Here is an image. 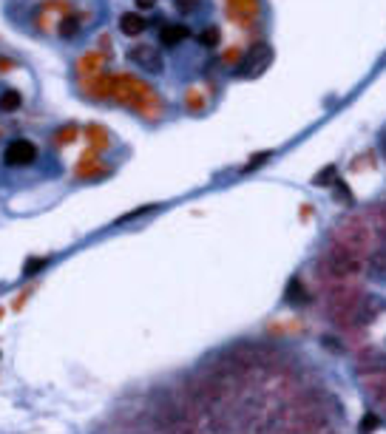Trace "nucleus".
<instances>
[{
	"label": "nucleus",
	"mask_w": 386,
	"mask_h": 434,
	"mask_svg": "<svg viewBox=\"0 0 386 434\" xmlns=\"http://www.w3.org/2000/svg\"><path fill=\"white\" fill-rule=\"evenodd\" d=\"M367 270V261L361 253L349 250V247L333 241L330 250H324L318 259V275L326 278V284L335 287V284H352L358 281Z\"/></svg>",
	"instance_id": "nucleus-1"
},
{
	"label": "nucleus",
	"mask_w": 386,
	"mask_h": 434,
	"mask_svg": "<svg viewBox=\"0 0 386 434\" xmlns=\"http://www.w3.org/2000/svg\"><path fill=\"white\" fill-rule=\"evenodd\" d=\"M333 238L361 256H369L372 250H378V227L367 222L364 216H346V219H341L333 230Z\"/></svg>",
	"instance_id": "nucleus-2"
},
{
	"label": "nucleus",
	"mask_w": 386,
	"mask_h": 434,
	"mask_svg": "<svg viewBox=\"0 0 386 434\" xmlns=\"http://www.w3.org/2000/svg\"><path fill=\"white\" fill-rule=\"evenodd\" d=\"M154 417H157V426L162 428V434H193V428H196L191 409L176 394H165Z\"/></svg>",
	"instance_id": "nucleus-3"
},
{
	"label": "nucleus",
	"mask_w": 386,
	"mask_h": 434,
	"mask_svg": "<svg viewBox=\"0 0 386 434\" xmlns=\"http://www.w3.org/2000/svg\"><path fill=\"white\" fill-rule=\"evenodd\" d=\"M273 63V46H267V43H256L245 51L242 57V77H258L264 69H270Z\"/></svg>",
	"instance_id": "nucleus-4"
},
{
	"label": "nucleus",
	"mask_w": 386,
	"mask_h": 434,
	"mask_svg": "<svg viewBox=\"0 0 386 434\" xmlns=\"http://www.w3.org/2000/svg\"><path fill=\"white\" fill-rule=\"evenodd\" d=\"M128 60L137 66V69H142V71H148V74H159L162 71V54H159V49L157 46H131L128 49Z\"/></svg>",
	"instance_id": "nucleus-5"
},
{
	"label": "nucleus",
	"mask_w": 386,
	"mask_h": 434,
	"mask_svg": "<svg viewBox=\"0 0 386 434\" xmlns=\"http://www.w3.org/2000/svg\"><path fill=\"white\" fill-rule=\"evenodd\" d=\"M37 159V148L35 142L28 139H12L3 150V162L12 165V168H23V165H32Z\"/></svg>",
	"instance_id": "nucleus-6"
},
{
	"label": "nucleus",
	"mask_w": 386,
	"mask_h": 434,
	"mask_svg": "<svg viewBox=\"0 0 386 434\" xmlns=\"http://www.w3.org/2000/svg\"><path fill=\"white\" fill-rule=\"evenodd\" d=\"M292 434H333V426L321 412H299V420H295Z\"/></svg>",
	"instance_id": "nucleus-7"
},
{
	"label": "nucleus",
	"mask_w": 386,
	"mask_h": 434,
	"mask_svg": "<svg viewBox=\"0 0 386 434\" xmlns=\"http://www.w3.org/2000/svg\"><path fill=\"white\" fill-rule=\"evenodd\" d=\"M188 26L185 23H165L162 26V32H159V43L165 49H173V46H179L182 40H188Z\"/></svg>",
	"instance_id": "nucleus-8"
},
{
	"label": "nucleus",
	"mask_w": 386,
	"mask_h": 434,
	"mask_svg": "<svg viewBox=\"0 0 386 434\" xmlns=\"http://www.w3.org/2000/svg\"><path fill=\"white\" fill-rule=\"evenodd\" d=\"M364 389H367V394H369L372 400H378V403H383V406H386V372L369 375V378L364 381Z\"/></svg>",
	"instance_id": "nucleus-9"
},
{
	"label": "nucleus",
	"mask_w": 386,
	"mask_h": 434,
	"mask_svg": "<svg viewBox=\"0 0 386 434\" xmlns=\"http://www.w3.org/2000/svg\"><path fill=\"white\" fill-rule=\"evenodd\" d=\"M120 32L128 35V37L142 35V32H145V20H142V15H139V12H125V15H120Z\"/></svg>",
	"instance_id": "nucleus-10"
},
{
	"label": "nucleus",
	"mask_w": 386,
	"mask_h": 434,
	"mask_svg": "<svg viewBox=\"0 0 386 434\" xmlns=\"http://www.w3.org/2000/svg\"><path fill=\"white\" fill-rule=\"evenodd\" d=\"M20 103H23V97H20V91H15V88H6L3 94H0V111H17L20 108Z\"/></svg>",
	"instance_id": "nucleus-11"
},
{
	"label": "nucleus",
	"mask_w": 386,
	"mask_h": 434,
	"mask_svg": "<svg viewBox=\"0 0 386 434\" xmlns=\"http://www.w3.org/2000/svg\"><path fill=\"white\" fill-rule=\"evenodd\" d=\"M287 301H290V304H301V301H307L301 278H290V284H287Z\"/></svg>",
	"instance_id": "nucleus-12"
},
{
	"label": "nucleus",
	"mask_w": 386,
	"mask_h": 434,
	"mask_svg": "<svg viewBox=\"0 0 386 434\" xmlns=\"http://www.w3.org/2000/svg\"><path fill=\"white\" fill-rule=\"evenodd\" d=\"M369 270H372V275H386V250H372L369 253Z\"/></svg>",
	"instance_id": "nucleus-13"
},
{
	"label": "nucleus",
	"mask_w": 386,
	"mask_h": 434,
	"mask_svg": "<svg viewBox=\"0 0 386 434\" xmlns=\"http://www.w3.org/2000/svg\"><path fill=\"white\" fill-rule=\"evenodd\" d=\"M77 32H80V20H77V17H66V20L60 23V37H63V40H71Z\"/></svg>",
	"instance_id": "nucleus-14"
},
{
	"label": "nucleus",
	"mask_w": 386,
	"mask_h": 434,
	"mask_svg": "<svg viewBox=\"0 0 386 434\" xmlns=\"http://www.w3.org/2000/svg\"><path fill=\"white\" fill-rule=\"evenodd\" d=\"M199 43H202L204 49H213V46L219 43V28H204V32L199 35Z\"/></svg>",
	"instance_id": "nucleus-15"
},
{
	"label": "nucleus",
	"mask_w": 386,
	"mask_h": 434,
	"mask_svg": "<svg viewBox=\"0 0 386 434\" xmlns=\"http://www.w3.org/2000/svg\"><path fill=\"white\" fill-rule=\"evenodd\" d=\"M375 428H378V415H364L358 431H361V434H372Z\"/></svg>",
	"instance_id": "nucleus-16"
},
{
	"label": "nucleus",
	"mask_w": 386,
	"mask_h": 434,
	"mask_svg": "<svg viewBox=\"0 0 386 434\" xmlns=\"http://www.w3.org/2000/svg\"><path fill=\"white\" fill-rule=\"evenodd\" d=\"M173 3H176V12H182V15H191V12H196L199 0H173Z\"/></svg>",
	"instance_id": "nucleus-17"
},
{
	"label": "nucleus",
	"mask_w": 386,
	"mask_h": 434,
	"mask_svg": "<svg viewBox=\"0 0 386 434\" xmlns=\"http://www.w3.org/2000/svg\"><path fill=\"white\" fill-rule=\"evenodd\" d=\"M378 230L386 236V205L378 207Z\"/></svg>",
	"instance_id": "nucleus-18"
},
{
	"label": "nucleus",
	"mask_w": 386,
	"mask_h": 434,
	"mask_svg": "<svg viewBox=\"0 0 386 434\" xmlns=\"http://www.w3.org/2000/svg\"><path fill=\"white\" fill-rule=\"evenodd\" d=\"M270 157H273V153H270V150H267V153H258V157H253V162H250V165H247V171H253V168H256V165H261V162H264V159H270Z\"/></svg>",
	"instance_id": "nucleus-19"
},
{
	"label": "nucleus",
	"mask_w": 386,
	"mask_h": 434,
	"mask_svg": "<svg viewBox=\"0 0 386 434\" xmlns=\"http://www.w3.org/2000/svg\"><path fill=\"white\" fill-rule=\"evenodd\" d=\"M134 3H137V6L145 12V9H154V6H157V0H134Z\"/></svg>",
	"instance_id": "nucleus-20"
},
{
	"label": "nucleus",
	"mask_w": 386,
	"mask_h": 434,
	"mask_svg": "<svg viewBox=\"0 0 386 434\" xmlns=\"http://www.w3.org/2000/svg\"><path fill=\"white\" fill-rule=\"evenodd\" d=\"M380 150H383V157H386V137H383V142H380Z\"/></svg>",
	"instance_id": "nucleus-21"
}]
</instances>
